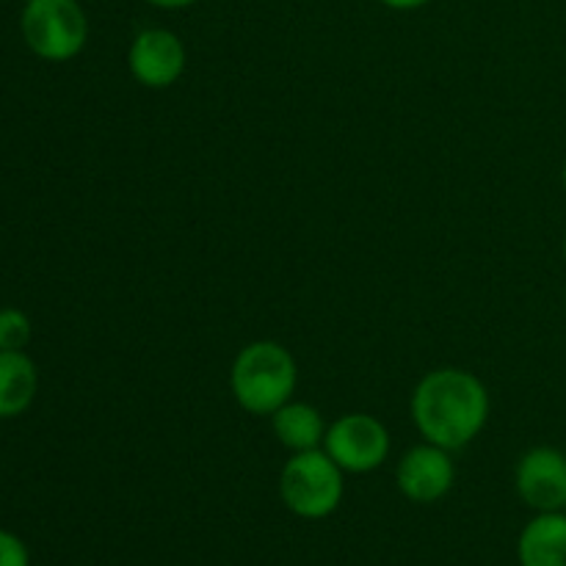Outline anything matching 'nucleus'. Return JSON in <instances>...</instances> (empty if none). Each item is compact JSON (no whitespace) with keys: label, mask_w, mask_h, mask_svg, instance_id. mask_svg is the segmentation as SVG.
<instances>
[{"label":"nucleus","mask_w":566,"mask_h":566,"mask_svg":"<svg viewBox=\"0 0 566 566\" xmlns=\"http://www.w3.org/2000/svg\"><path fill=\"white\" fill-rule=\"evenodd\" d=\"M409 412L426 442L453 453L484 431L490 420V392L470 370L440 368L418 381Z\"/></svg>","instance_id":"1"},{"label":"nucleus","mask_w":566,"mask_h":566,"mask_svg":"<svg viewBox=\"0 0 566 566\" xmlns=\"http://www.w3.org/2000/svg\"><path fill=\"white\" fill-rule=\"evenodd\" d=\"M298 368L293 354L276 340H254L241 348L230 370V390L249 415H274L293 398Z\"/></svg>","instance_id":"2"},{"label":"nucleus","mask_w":566,"mask_h":566,"mask_svg":"<svg viewBox=\"0 0 566 566\" xmlns=\"http://www.w3.org/2000/svg\"><path fill=\"white\" fill-rule=\"evenodd\" d=\"M280 497L296 517H329L343 501V470L324 448L293 453L282 468Z\"/></svg>","instance_id":"3"},{"label":"nucleus","mask_w":566,"mask_h":566,"mask_svg":"<svg viewBox=\"0 0 566 566\" xmlns=\"http://www.w3.org/2000/svg\"><path fill=\"white\" fill-rule=\"evenodd\" d=\"M20 31L33 55L59 64L86 48L88 20L77 0H28Z\"/></svg>","instance_id":"4"},{"label":"nucleus","mask_w":566,"mask_h":566,"mask_svg":"<svg viewBox=\"0 0 566 566\" xmlns=\"http://www.w3.org/2000/svg\"><path fill=\"white\" fill-rule=\"evenodd\" d=\"M324 451L329 453V459L343 473L363 475L387 462V457H390V434H387L385 423L376 420L374 415H340L326 429Z\"/></svg>","instance_id":"5"},{"label":"nucleus","mask_w":566,"mask_h":566,"mask_svg":"<svg viewBox=\"0 0 566 566\" xmlns=\"http://www.w3.org/2000/svg\"><path fill=\"white\" fill-rule=\"evenodd\" d=\"M514 490L536 514L564 512L566 506V453L553 446H536L520 457L514 468Z\"/></svg>","instance_id":"6"},{"label":"nucleus","mask_w":566,"mask_h":566,"mask_svg":"<svg viewBox=\"0 0 566 566\" xmlns=\"http://www.w3.org/2000/svg\"><path fill=\"white\" fill-rule=\"evenodd\" d=\"M133 77L147 88H169L186 72V44L169 28H144L127 53Z\"/></svg>","instance_id":"7"},{"label":"nucleus","mask_w":566,"mask_h":566,"mask_svg":"<svg viewBox=\"0 0 566 566\" xmlns=\"http://www.w3.org/2000/svg\"><path fill=\"white\" fill-rule=\"evenodd\" d=\"M453 481H457V464L451 451L431 442L409 448L396 470L398 490L412 503H437L451 492Z\"/></svg>","instance_id":"8"},{"label":"nucleus","mask_w":566,"mask_h":566,"mask_svg":"<svg viewBox=\"0 0 566 566\" xmlns=\"http://www.w3.org/2000/svg\"><path fill=\"white\" fill-rule=\"evenodd\" d=\"M520 566H566V514L542 512L517 539Z\"/></svg>","instance_id":"9"},{"label":"nucleus","mask_w":566,"mask_h":566,"mask_svg":"<svg viewBox=\"0 0 566 566\" xmlns=\"http://www.w3.org/2000/svg\"><path fill=\"white\" fill-rule=\"evenodd\" d=\"M271 429H274L276 442L282 448L302 453L324 448V437L329 426H326L324 415L315 407H310V403L287 401L285 407H280L271 415Z\"/></svg>","instance_id":"10"},{"label":"nucleus","mask_w":566,"mask_h":566,"mask_svg":"<svg viewBox=\"0 0 566 566\" xmlns=\"http://www.w3.org/2000/svg\"><path fill=\"white\" fill-rule=\"evenodd\" d=\"M39 390V370L22 352H0V420L20 418Z\"/></svg>","instance_id":"11"},{"label":"nucleus","mask_w":566,"mask_h":566,"mask_svg":"<svg viewBox=\"0 0 566 566\" xmlns=\"http://www.w3.org/2000/svg\"><path fill=\"white\" fill-rule=\"evenodd\" d=\"M31 343V321L14 307L0 310V352H22Z\"/></svg>","instance_id":"12"},{"label":"nucleus","mask_w":566,"mask_h":566,"mask_svg":"<svg viewBox=\"0 0 566 566\" xmlns=\"http://www.w3.org/2000/svg\"><path fill=\"white\" fill-rule=\"evenodd\" d=\"M0 566H31L25 545L9 531H0Z\"/></svg>","instance_id":"13"},{"label":"nucleus","mask_w":566,"mask_h":566,"mask_svg":"<svg viewBox=\"0 0 566 566\" xmlns=\"http://www.w3.org/2000/svg\"><path fill=\"white\" fill-rule=\"evenodd\" d=\"M387 9H396V11H415V9H423L429 6L431 0H381Z\"/></svg>","instance_id":"14"},{"label":"nucleus","mask_w":566,"mask_h":566,"mask_svg":"<svg viewBox=\"0 0 566 566\" xmlns=\"http://www.w3.org/2000/svg\"><path fill=\"white\" fill-rule=\"evenodd\" d=\"M144 3L155 6V9H166V11H177V9H188L197 0H144Z\"/></svg>","instance_id":"15"},{"label":"nucleus","mask_w":566,"mask_h":566,"mask_svg":"<svg viewBox=\"0 0 566 566\" xmlns=\"http://www.w3.org/2000/svg\"><path fill=\"white\" fill-rule=\"evenodd\" d=\"M562 186H564V191H566V160H564V169H562Z\"/></svg>","instance_id":"16"},{"label":"nucleus","mask_w":566,"mask_h":566,"mask_svg":"<svg viewBox=\"0 0 566 566\" xmlns=\"http://www.w3.org/2000/svg\"><path fill=\"white\" fill-rule=\"evenodd\" d=\"M562 254H564V260H566V238H564V247H562Z\"/></svg>","instance_id":"17"},{"label":"nucleus","mask_w":566,"mask_h":566,"mask_svg":"<svg viewBox=\"0 0 566 566\" xmlns=\"http://www.w3.org/2000/svg\"><path fill=\"white\" fill-rule=\"evenodd\" d=\"M564 514H566V506H564Z\"/></svg>","instance_id":"18"},{"label":"nucleus","mask_w":566,"mask_h":566,"mask_svg":"<svg viewBox=\"0 0 566 566\" xmlns=\"http://www.w3.org/2000/svg\"><path fill=\"white\" fill-rule=\"evenodd\" d=\"M25 3H28V0H25Z\"/></svg>","instance_id":"19"}]
</instances>
